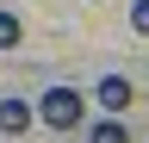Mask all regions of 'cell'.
Segmentation results:
<instances>
[{
	"label": "cell",
	"mask_w": 149,
	"mask_h": 143,
	"mask_svg": "<svg viewBox=\"0 0 149 143\" xmlns=\"http://www.w3.org/2000/svg\"><path fill=\"white\" fill-rule=\"evenodd\" d=\"M130 31H137V38H149V0H137V6H130Z\"/></svg>",
	"instance_id": "8992f818"
},
{
	"label": "cell",
	"mask_w": 149,
	"mask_h": 143,
	"mask_svg": "<svg viewBox=\"0 0 149 143\" xmlns=\"http://www.w3.org/2000/svg\"><path fill=\"white\" fill-rule=\"evenodd\" d=\"M87 143H130V131H124V118H118V112H106V118L87 131Z\"/></svg>",
	"instance_id": "277c9868"
},
{
	"label": "cell",
	"mask_w": 149,
	"mask_h": 143,
	"mask_svg": "<svg viewBox=\"0 0 149 143\" xmlns=\"http://www.w3.org/2000/svg\"><path fill=\"white\" fill-rule=\"evenodd\" d=\"M0 131H6V137H25L31 131V106L25 100H0Z\"/></svg>",
	"instance_id": "3957f363"
},
{
	"label": "cell",
	"mask_w": 149,
	"mask_h": 143,
	"mask_svg": "<svg viewBox=\"0 0 149 143\" xmlns=\"http://www.w3.org/2000/svg\"><path fill=\"white\" fill-rule=\"evenodd\" d=\"M37 118H44L50 131H81V118H87V100L74 93V87H50V93L37 100Z\"/></svg>",
	"instance_id": "6da1fadb"
},
{
	"label": "cell",
	"mask_w": 149,
	"mask_h": 143,
	"mask_svg": "<svg viewBox=\"0 0 149 143\" xmlns=\"http://www.w3.org/2000/svg\"><path fill=\"white\" fill-rule=\"evenodd\" d=\"M93 100H100L106 112H124V106H130V81H124V75H100V87H93Z\"/></svg>",
	"instance_id": "7a4b0ae2"
},
{
	"label": "cell",
	"mask_w": 149,
	"mask_h": 143,
	"mask_svg": "<svg viewBox=\"0 0 149 143\" xmlns=\"http://www.w3.org/2000/svg\"><path fill=\"white\" fill-rule=\"evenodd\" d=\"M19 38H25V25H19V13H0V50H13Z\"/></svg>",
	"instance_id": "5b68a950"
}]
</instances>
